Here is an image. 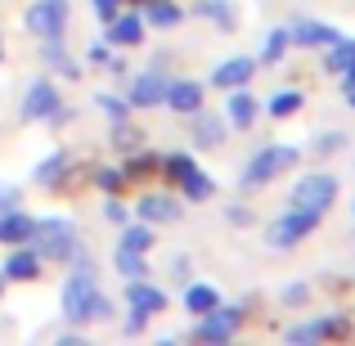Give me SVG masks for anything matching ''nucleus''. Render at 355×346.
I'll use <instances>...</instances> for the list:
<instances>
[{
    "label": "nucleus",
    "mask_w": 355,
    "mask_h": 346,
    "mask_svg": "<svg viewBox=\"0 0 355 346\" xmlns=\"http://www.w3.org/2000/svg\"><path fill=\"white\" fill-rule=\"evenodd\" d=\"M95 184L104 193H121L130 180H126V171H121V166H95Z\"/></svg>",
    "instance_id": "nucleus-33"
},
{
    "label": "nucleus",
    "mask_w": 355,
    "mask_h": 346,
    "mask_svg": "<svg viewBox=\"0 0 355 346\" xmlns=\"http://www.w3.org/2000/svg\"><path fill=\"white\" fill-rule=\"evenodd\" d=\"M157 166H162V157H157V153L135 148V153L121 162V171H126V180H148V175H157Z\"/></svg>",
    "instance_id": "nucleus-27"
},
{
    "label": "nucleus",
    "mask_w": 355,
    "mask_h": 346,
    "mask_svg": "<svg viewBox=\"0 0 355 346\" xmlns=\"http://www.w3.org/2000/svg\"><path fill=\"white\" fill-rule=\"evenodd\" d=\"M355 63V41H347V36H338L333 45H324V72H347Z\"/></svg>",
    "instance_id": "nucleus-26"
},
{
    "label": "nucleus",
    "mask_w": 355,
    "mask_h": 346,
    "mask_svg": "<svg viewBox=\"0 0 355 346\" xmlns=\"http://www.w3.org/2000/svg\"><path fill=\"white\" fill-rule=\"evenodd\" d=\"M284 27H288V41L302 45V50H324V45L338 41V27L315 23V18H293V23H284Z\"/></svg>",
    "instance_id": "nucleus-13"
},
{
    "label": "nucleus",
    "mask_w": 355,
    "mask_h": 346,
    "mask_svg": "<svg viewBox=\"0 0 355 346\" xmlns=\"http://www.w3.org/2000/svg\"><path fill=\"white\" fill-rule=\"evenodd\" d=\"M104 220H108V225H126V220H130V211L121 207L113 193H108V202H104Z\"/></svg>",
    "instance_id": "nucleus-37"
},
{
    "label": "nucleus",
    "mask_w": 355,
    "mask_h": 346,
    "mask_svg": "<svg viewBox=\"0 0 355 346\" xmlns=\"http://www.w3.org/2000/svg\"><path fill=\"white\" fill-rule=\"evenodd\" d=\"M68 162H72V157H68V153H63V148H54V153H50V157H41V162H36V166H32V180H36V184H41V189H59V184H63V175H68V171H72V166H68Z\"/></svg>",
    "instance_id": "nucleus-19"
},
{
    "label": "nucleus",
    "mask_w": 355,
    "mask_h": 346,
    "mask_svg": "<svg viewBox=\"0 0 355 346\" xmlns=\"http://www.w3.org/2000/svg\"><path fill=\"white\" fill-rule=\"evenodd\" d=\"M288 50H293V41H288V27H270L266 50H261V63H266V68H279V63L288 59Z\"/></svg>",
    "instance_id": "nucleus-31"
},
{
    "label": "nucleus",
    "mask_w": 355,
    "mask_h": 346,
    "mask_svg": "<svg viewBox=\"0 0 355 346\" xmlns=\"http://www.w3.org/2000/svg\"><path fill=\"white\" fill-rule=\"evenodd\" d=\"M108 27V45H121V50H135L139 41H144V14H117L113 23H104Z\"/></svg>",
    "instance_id": "nucleus-18"
},
{
    "label": "nucleus",
    "mask_w": 355,
    "mask_h": 346,
    "mask_svg": "<svg viewBox=\"0 0 355 346\" xmlns=\"http://www.w3.org/2000/svg\"><path fill=\"white\" fill-rule=\"evenodd\" d=\"M0 297H5V275H0Z\"/></svg>",
    "instance_id": "nucleus-46"
},
{
    "label": "nucleus",
    "mask_w": 355,
    "mask_h": 346,
    "mask_svg": "<svg viewBox=\"0 0 355 346\" xmlns=\"http://www.w3.org/2000/svg\"><path fill=\"white\" fill-rule=\"evenodd\" d=\"M225 216H230V225H252V211L248 207H230Z\"/></svg>",
    "instance_id": "nucleus-42"
},
{
    "label": "nucleus",
    "mask_w": 355,
    "mask_h": 346,
    "mask_svg": "<svg viewBox=\"0 0 355 346\" xmlns=\"http://www.w3.org/2000/svg\"><path fill=\"white\" fill-rule=\"evenodd\" d=\"M320 211H306V207H288V211H279L275 220H270V230H266V243L275 252H288V248H297L302 239H311L315 230H320Z\"/></svg>",
    "instance_id": "nucleus-5"
},
{
    "label": "nucleus",
    "mask_w": 355,
    "mask_h": 346,
    "mask_svg": "<svg viewBox=\"0 0 355 346\" xmlns=\"http://www.w3.org/2000/svg\"><path fill=\"white\" fill-rule=\"evenodd\" d=\"M302 104H306V95L297 86H288V90H275V99H270V117H293V113H302Z\"/></svg>",
    "instance_id": "nucleus-32"
},
{
    "label": "nucleus",
    "mask_w": 355,
    "mask_h": 346,
    "mask_svg": "<svg viewBox=\"0 0 355 346\" xmlns=\"http://www.w3.org/2000/svg\"><path fill=\"white\" fill-rule=\"evenodd\" d=\"M243 315H248L243 306H211L207 315H198V329H193V338L207 342V346L230 342V338L243 329Z\"/></svg>",
    "instance_id": "nucleus-8"
},
{
    "label": "nucleus",
    "mask_w": 355,
    "mask_h": 346,
    "mask_svg": "<svg viewBox=\"0 0 355 346\" xmlns=\"http://www.w3.org/2000/svg\"><path fill=\"white\" fill-rule=\"evenodd\" d=\"M23 23H27V32L32 36H63L68 32V23H72V5L68 0H32L27 5V14H23Z\"/></svg>",
    "instance_id": "nucleus-7"
},
{
    "label": "nucleus",
    "mask_w": 355,
    "mask_h": 346,
    "mask_svg": "<svg viewBox=\"0 0 355 346\" xmlns=\"http://www.w3.org/2000/svg\"><path fill=\"white\" fill-rule=\"evenodd\" d=\"M252 77H257V59H248V54H234V59H225V63L211 68V86H216V90L248 86Z\"/></svg>",
    "instance_id": "nucleus-16"
},
{
    "label": "nucleus",
    "mask_w": 355,
    "mask_h": 346,
    "mask_svg": "<svg viewBox=\"0 0 355 346\" xmlns=\"http://www.w3.org/2000/svg\"><path fill=\"white\" fill-rule=\"evenodd\" d=\"M63 315H68V324H99V320L113 315V302L99 293V279L90 270L86 252L72 257V275L63 284Z\"/></svg>",
    "instance_id": "nucleus-1"
},
{
    "label": "nucleus",
    "mask_w": 355,
    "mask_h": 346,
    "mask_svg": "<svg viewBox=\"0 0 355 346\" xmlns=\"http://www.w3.org/2000/svg\"><path fill=\"white\" fill-rule=\"evenodd\" d=\"M211 306H220V293L211 284H189L184 288V311L189 315H207Z\"/></svg>",
    "instance_id": "nucleus-28"
},
{
    "label": "nucleus",
    "mask_w": 355,
    "mask_h": 346,
    "mask_svg": "<svg viewBox=\"0 0 355 346\" xmlns=\"http://www.w3.org/2000/svg\"><path fill=\"white\" fill-rule=\"evenodd\" d=\"M41 59H45V68H54L59 77H72V81L81 77V63H72V54L63 50V36H45V45H41Z\"/></svg>",
    "instance_id": "nucleus-23"
},
{
    "label": "nucleus",
    "mask_w": 355,
    "mask_h": 346,
    "mask_svg": "<svg viewBox=\"0 0 355 346\" xmlns=\"http://www.w3.org/2000/svg\"><path fill=\"white\" fill-rule=\"evenodd\" d=\"M157 171H162L166 180H171V184H175V189H180V193H184L189 202H207L211 193H216V184H211V175L202 171L198 162H193V153H166Z\"/></svg>",
    "instance_id": "nucleus-4"
},
{
    "label": "nucleus",
    "mask_w": 355,
    "mask_h": 346,
    "mask_svg": "<svg viewBox=\"0 0 355 346\" xmlns=\"http://www.w3.org/2000/svg\"><path fill=\"white\" fill-rule=\"evenodd\" d=\"M113 266H117L121 279H148V261H144V252H135V248H117Z\"/></svg>",
    "instance_id": "nucleus-30"
},
{
    "label": "nucleus",
    "mask_w": 355,
    "mask_h": 346,
    "mask_svg": "<svg viewBox=\"0 0 355 346\" xmlns=\"http://www.w3.org/2000/svg\"><path fill=\"white\" fill-rule=\"evenodd\" d=\"M342 144H347V139H342L338 135V130H329V135H315V153H320V157H329V153H338V148Z\"/></svg>",
    "instance_id": "nucleus-36"
},
{
    "label": "nucleus",
    "mask_w": 355,
    "mask_h": 346,
    "mask_svg": "<svg viewBox=\"0 0 355 346\" xmlns=\"http://www.w3.org/2000/svg\"><path fill=\"white\" fill-rule=\"evenodd\" d=\"M86 59L95 63V68H108V59H113V54H108V41H95V45L86 50Z\"/></svg>",
    "instance_id": "nucleus-40"
},
{
    "label": "nucleus",
    "mask_w": 355,
    "mask_h": 346,
    "mask_svg": "<svg viewBox=\"0 0 355 346\" xmlns=\"http://www.w3.org/2000/svg\"><path fill=\"white\" fill-rule=\"evenodd\" d=\"M126 306L139 315H157L166 311V293L157 284H148V279H126Z\"/></svg>",
    "instance_id": "nucleus-17"
},
{
    "label": "nucleus",
    "mask_w": 355,
    "mask_h": 346,
    "mask_svg": "<svg viewBox=\"0 0 355 346\" xmlns=\"http://www.w3.org/2000/svg\"><path fill=\"white\" fill-rule=\"evenodd\" d=\"M9 207H18V189L14 184H0V211H9Z\"/></svg>",
    "instance_id": "nucleus-41"
},
{
    "label": "nucleus",
    "mask_w": 355,
    "mask_h": 346,
    "mask_svg": "<svg viewBox=\"0 0 355 346\" xmlns=\"http://www.w3.org/2000/svg\"><path fill=\"white\" fill-rule=\"evenodd\" d=\"M113 144H117V148H126V153H135V148H144V135H139V130L130 126L126 117H121L117 126H113Z\"/></svg>",
    "instance_id": "nucleus-34"
},
{
    "label": "nucleus",
    "mask_w": 355,
    "mask_h": 346,
    "mask_svg": "<svg viewBox=\"0 0 355 346\" xmlns=\"http://www.w3.org/2000/svg\"><path fill=\"white\" fill-rule=\"evenodd\" d=\"M162 63H166V54H157V63H153V68H148V72H139V77L130 81V90H126V104H130V108H157V104H162V95H166Z\"/></svg>",
    "instance_id": "nucleus-9"
},
{
    "label": "nucleus",
    "mask_w": 355,
    "mask_h": 346,
    "mask_svg": "<svg viewBox=\"0 0 355 346\" xmlns=\"http://www.w3.org/2000/svg\"><path fill=\"white\" fill-rule=\"evenodd\" d=\"M144 23H153V27H175V23H184L180 0H144Z\"/></svg>",
    "instance_id": "nucleus-24"
},
{
    "label": "nucleus",
    "mask_w": 355,
    "mask_h": 346,
    "mask_svg": "<svg viewBox=\"0 0 355 346\" xmlns=\"http://www.w3.org/2000/svg\"><path fill=\"white\" fill-rule=\"evenodd\" d=\"M297 162H302V148H293V144H266L261 153H252L248 166H243L239 184H243V189H266L270 180H279V175H284L288 166H297Z\"/></svg>",
    "instance_id": "nucleus-3"
},
{
    "label": "nucleus",
    "mask_w": 355,
    "mask_h": 346,
    "mask_svg": "<svg viewBox=\"0 0 355 346\" xmlns=\"http://www.w3.org/2000/svg\"><path fill=\"white\" fill-rule=\"evenodd\" d=\"M95 108H99V113H108V117H113V121H121V117L130 113V104H126V99L108 95V90H104V95H95Z\"/></svg>",
    "instance_id": "nucleus-35"
},
{
    "label": "nucleus",
    "mask_w": 355,
    "mask_h": 346,
    "mask_svg": "<svg viewBox=\"0 0 355 346\" xmlns=\"http://www.w3.org/2000/svg\"><path fill=\"white\" fill-rule=\"evenodd\" d=\"M193 14H198L202 23H216L220 32H234V5H230V0H198Z\"/></svg>",
    "instance_id": "nucleus-25"
},
{
    "label": "nucleus",
    "mask_w": 355,
    "mask_h": 346,
    "mask_svg": "<svg viewBox=\"0 0 355 346\" xmlns=\"http://www.w3.org/2000/svg\"><path fill=\"white\" fill-rule=\"evenodd\" d=\"M41 252L27 248V243H18L14 252H9V261L0 266V275H5V284H32V279H41Z\"/></svg>",
    "instance_id": "nucleus-12"
},
{
    "label": "nucleus",
    "mask_w": 355,
    "mask_h": 346,
    "mask_svg": "<svg viewBox=\"0 0 355 346\" xmlns=\"http://www.w3.org/2000/svg\"><path fill=\"white\" fill-rule=\"evenodd\" d=\"M189 135H193V144H198V148H216V144H225L230 130H225V117L202 113V108H198V113H193V130H189Z\"/></svg>",
    "instance_id": "nucleus-21"
},
{
    "label": "nucleus",
    "mask_w": 355,
    "mask_h": 346,
    "mask_svg": "<svg viewBox=\"0 0 355 346\" xmlns=\"http://www.w3.org/2000/svg\"><path fill=\"white\" fill-rule=\"evenodd\" d=\"M329 338H351V320L347 315H324V320L288 329V342H329Z\"/></svg>",
    "instance_id": "nucleus-11"
},
{
    "label": "nucleus",
    "mask_w": 355,
    "mask_h": 346,
    "mask_svg": "<svg viewBox=\"0 0 355 346\" xmlns=\"http://www.w3.org/2000/svg\"><path fill=\"white\" fill-rule=\"evenodd\" d=\"M135 220L171 225V220H180V202H175L171 193H139V198H135Z\"/></svg>",
    "instance_id": "nucleus-15"
},
{
    "label": "nucleus",
    "mask_w": 355,
    "mask_h": 346,
    "mask_svg": "<svg viewBox=\"0 0 355 346\" xmlns=\"http://www.w3.org/2000/svg\"><path fill=\"white\" fill-rule=\"evenodd\" d=\"M32 225H36V220L27 216V211H18V207L0 211V243H5V248H18V243H27V239H32Z\"/></svg>",
    "instance_id": "nucleus-22"
},
{
    "label": "nucleus",
    "mask_w": 355,
    "mask_h": 346,
    "mask_svg": "<svg viewBox=\"0 0 355 346\" xmlns=\"http://www.w3.org/2000/svg\"><path fill=\"white\" fill-rule=\"evenodd\" d=\"M153 243H157V234H153V225H148V220H135V225H121V248H135V252H153Z\"/></svg>",
    "instance_id": "nucleus-29"
},
{
    "label": "nucleus",
    "mask_w": 355,
    "mask_h": 346,
    "mask_svg": "<svg viewBox=\"0 0 355 346\" xmlns=\"http://www.w3.org/2000/svg\"><path fill=\"white\" fill-rule=\"evenodd\" d=\"M279 297H284V306H306V297H311V288H306V284H288V288H284Z\"/></svg>",
    "instance_id": "nucleus-38"
},
{
    "label": "nucleus",
    "mask_w": 355,
    "mask_h": 346,
    "mask_svg": "<svg viewBox=\"0 0 355 346\" xmlns=\"http://www.w3.org/2000/svg\"><path fill=\"white\" fill-rule=\"evenodd\" d=\"M95 5V14H99V23H113V18L121 14V0H90Z\"/></svg>",
    "instance_id": "nucleus-39"
},
{
    "label": "nucleus",
    "mask_w": 355,
    "mask_h": 346,
    "mask_svg": "<svg viewBox=\"0 0 355 346\" xmlns=\"http://www.w3.org/2000/svg\"><path fill=\"white\" fill-rule=\"evenodd\" d=\"M257 117H261V104L252 99V90L248 86H234V90H230V126L252 130V126H257Z\"/></svg>",
    "instance_id": "nucleus-20"
},
{
    "label": "nucleus",
    "mask_w": 355,
    "mask_h": 346,
    "mask_svg": "<svg viewBox=\"0 0 355 346\" xmlns=\"http://www.w3.org/2000/svg\"><path fill=\"white\" fill-rule=\"evenodd\" d=\"M27 243L41 252V261H68V266H72V257L81 252L77 225H72L68 216H45V220H36Z\"/></svg>",
    "instance_id": "nucleus-2"
},
{
    "label": "nucleus",
    "mask_w": 355,
    "mask_h": 346,
    "mask_svg": "<svg viewBox=\"0 0 355 346\" xmlns=\"http://www.w3.org/2000/svg\"><path fill=\"white\" fill-rule=\"evenodd\" d=\"M144 324H148V315L130 311V320H126V333H144Z\"/></svg>",
    "instance_id": "nucleus-43"
},
{
    "label": "nucleus",
    "mask_w": 355,
    "mask_h": 346,
    "mask_svg": "<svg viewBox=\"0 0 355 346\" xmlns=\"http://www.w3.org/2000/svg\"><path fill=\"white\" fill-rule=\"evenodd\" d=\"M59 104H63V99H59V86H54L50 77L32 81V86H27V95H23V121H45Z\"/></svg>",
    "instance_id": "nucleus-10"
},
{
    "label": "nucleus",
    "mask_w": 355,
    "mask_h": 346,
    "mask_svg": "<svg viewBox=\"0 0 355 346\" xmlns=\"http://www.w3.org/2000/svg\"><path fill=\"white\" fill-rule=\"evenodd\" d=\"M333 198H338V175H329V171H311V175H302V180L293 184V193H288V207H306V211H329L333 207Z\"/></svg>",
    "instance_id": "nucleus-6"
},
{
    "label": "nucleus",
    "mask_w": 355,
    "mask_h": 346,
    "mask_svg": "<svg viewBox=\"0 0 355 346\" xmlns=\"http://www.w3.org/2000/svg\"><path fill=\"white\" fill-rule=\"evenodd\" d=\"M347 104H351V108H355V90H347Z\"/></svg>",
    "instance_id": "nucleus-45"
},
{
    "label": "nucleus",
    "mask_w": 355,
    "mask_h": 346,
    "mask_svg": "<svg viewBox=\"0 0 355 346\" xmlns=\"http://www.w3.org/2000/svg\"><path fill=\"white\" fill-rule=\"evenodd\" d=\"M202 81H189V77H180V81H166V95H162V104L171 108V113H180V117H193L202 108Z\"/></svg>",
    "instance_id": "nucleus-14"
},
{
    "label": "nucleus",
    "mask_w": 355,
    "mask_h": 346,
    "mask_svg": "<svg viewBox=\"0 0 355 346\" xmlns=\"http://www.w3.org/2000/svg\"><path fill=\"white\" fill-rule=\"evenodd\" d=\"M342 86H347V90H355V63H351L347 72H342Z\"/></svg>",
    "instance_id": "nucleus-44"
},
{
    "label": "nucleus",
    "mask_w": 355,
    "mask_h": 346,
    "mask_svg": "<svg viewBox=\"0 0 355 346\" xmlns=\"http://www.w3.org/2000/svg\"><path fill=\"white\" fill-rule=\"evenodd\" d=\"M0 59H5V41H0Z\"/></svg>",
    "instance_id": "nucleus-47"
}]
</instances>
